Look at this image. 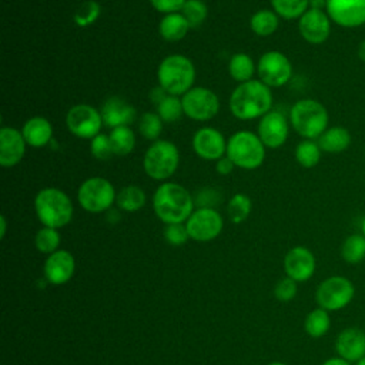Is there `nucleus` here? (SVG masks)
I'll use <instances>...</instances> for the list:
<instances>
[{
    "mask_svg": "<svg viewBox=\"0 0 365 365\" xmlns=\"http://www.w3.org/2000/svg\"><path fill=\"white\" fill-rule=\"evenodd\" d=\"M192 198L180 184H161L153 198L155 215L165 224H180L192 214Z\"/></svg>",
    "mask_w": 365,
    "mask_h": 365,
    "instance_id": "f257e3e1",
    "label": "nucleus"
},
{
    "mask_svg": "<svg viewBox=\"0 0 365 365\" xmlns=\"http://www.w3.org/2000/svg\"><path fill=\"white\" fill-rule=\"evenodd\" d=\"M272 104V96L267 84L250 80L240 84L231 94V113L241 120H250L267 114Z\"/></svg>",
    "mask_w": 365,
    "mask_h": 365,
    "instance_id": "f03ea898",
    "label": "nucleus"
},
{
    "mask_svg": "<svg viewBox=\"0 0 365 365\" xmlns=\"http://www.w3.org/2000/svg\"><path fill=\"white\" fill-rule=\"evenodd\" d=\"M289 120L294 130L305 140H315L328 128L327 108L311 98L297 101L291 108Z\"/></svg>",
    "mask_w": 365,
    "mask_h": 365,
    "instance_id": "7ed1b4c3",
    "label": "nucleus"
},
{
    "mask_svg": "<svg viewBox=\"0 0 365 365\" xmlns=\"http://www.w3.org/2000/svg\"><path fill=\"white\" fill-rule=\"evenodd\" d=\"M34 208L38 220L50 228H60L68 224L73 217L70 198L57 188L41 190L34 200Z\"/></svg>",
    "mask_w": 365,
    "mask_h": 365,
    "instance_id": "20e7f679",
    "label": "nucleus"
},
{
    "mask_svg": "<svg viewBox=\"0 0 365 365\" xmlns=\"http://www.w3.org/2000/svg\"><path fill=\"white\" fill-rule=\"evenodd\" d=\"M194 78V64L180 54L165 57L158 67L160 86L171 96L185 94L191 88Z\"/></svg>",
    "mask_w": 365,
    "mask_h": 365,
    "instance_id": "39448f33",
    "label": "nucleus"
},
{
    "mask_svg": "<svg viewBox=\"0 0 365 365\" xmlns=\"http://www.w3.org/2000/svg\"><path fill=\"white\" fill-rule=\"evenodd\" d=\"M227 157L234 165L241 168H257L262 164L265 157L264 144L255 134L250 131H238L228 140Z\"/></svg>",
    "mask_w": 365,
    "mask_h": 365,
    "instance_id": "423d86ee",
    "label": "nucleus"
},
{
    "mask_svg": "<svg viewBox=\"0 0 365 365\" xmlns=\"http://www.w3.org/2000/svg\"><path fill=\"white\" fill-rule=\"evenodd\" d=\"M355 297L354 282L344 275H332L319 282L315 291V301L319 308L328 312L348 307Z\"/></svg>",
    "mask_w": 365,
    "mask_h": 365,
    "instance_id": "0eeeda50",
    "label": "nucleus"
},
{
    "mask_svg": "<svg viewBox=\"0 0 365 365\" xmlns=\"http://www.w3.org/2000/svg\"><path fill=\"white\" fill-rule=\"evenodd\" d=\"M178 150L167 141L158 140L153 143L144 155V170L154 180H165L174 174L178 165Z\"/></svg>",
    "mask_w": 365,
    "mask_h": 365,
    "instance_id": "6e6552de",
    "label": "nucleus"
},
{
    "mask_svg": "<svg viewBox=\"0 0 365 365\" xmlns=\"http://www.w3.org/2000/svg\"><path fill=\"white\" fill-rule=\"evenodd\" d=\"M78 202L88 212H101L111 207L115 194L110 181L101 177L86 180L78 188Z\"/></svg>",
    "mask_w": 365,
    "mask_h": 365,
    "instance_id": "1a4fd4ad",
    "label": "nucleus"
},
{
    "mask_svg": "<svg viewBox=\"0 0 365 365\" xmlns=\"http://www.w3.org/2000/svg\"><path fill=\"white\" fill-rule=\"evenodd\" d=\"M184 113L194 120L204 121L212 118L220 108L218 97L208 88L194 87L190 88L182 97Z\"/></svg>",
    "mask_w": 365,
    "mask_h": 365,
    "instance_id": "9d476101",
    "label": "nucleus"
},
{
    "mask_svg": "<svg viewBox=\"0 0 365 365\" xmlns=\"http://www.w3.org/2000/svg\"><path fill=\"white\" fill-rule=\"evenodd\" d=\"M66 123L74 135L81 138H94L100 134L103 118L94 107L88 104H77L68 110Z\"/></svg>",
    "mask_w": 365,
    "mask_h": 365,
    "instance_id": "9b49d317",
    "label": "nucleus"
},
{
    "mask_svg": "<svg viewBox=\"0 0 365 365\" xmlns=\"http://www.w3.org/2000/svg\"><path fill=\"white\" fill-rule=\"evenodd\" d=\"M185 227L190 238L195 241H211L221 232L222 218L215 210L202 207L190 215Z\"/></svg>",
    "mask_w": 365,
    "mask_h": 365,
    "instance_id": "f8f14e48",
    "label": "nucleus"
},
{
    "mask_svg": "<svg viewBox=\"0 0 365 365\" xmlns=\"http://www.w3.org/2000/svg\"><path fill=\"white\" fill-rule=\"evenodd\" d=\"M325 11L331 21L345 29L365 24V0H327Z\"/></svg>",
    "mask_w": 365,
    "mask_h": 365,
    "instance_id": "ddd939ff",
    "label": "nucleus"
},
{
    "mask_svg": "<svg viewBox=\"0 0 365 365\" xmlns=\"http://www.w3.org/2000/svg\"><path fill=\"white\" fill-rule=\"evenodd\" d=\"M258 76L264 84L271 87L284 86L292 73L289 60L278 51L265 53L258 63Z\"/></svg>",
    "mask_w": 365,
    "mask_h": 365,
    "instance_id": "4468645a",
    "label": "nucleus"
},
{
    "mask_svg": "<svg viewBox=\"0 0 365 365\" xmlns=\"http://www.w3.org/2000/svg\"><path fill=\"white\" fill-rule=\"evenodd\" d=\"M302 38L311 44H322L331 34V19L327 11L319 9H308L298 23Z\"/></svg>",
    "mask_w": 365,
    "mask_h": 365,
    "instance_id": "2eb2a0df",
    "label": "nucleus"
},
{
    "mask_svg": "<svg viewBox=\"0 0 365 365\" xmlns=\"http://www.w3.org/2000/svg\"><path fill=\"white\" fill-rule=\"evenodd\" d=\"M315 257L307 247L291 248L284 258V269L287 277L297 282L308 281L315 272Z\"/></svg>",
    "mask_w": 365,
    "mask_h": 365,
    "instance_id": "dca6fc26",
    "label": "nucleus"
},
{
    "mask_svg": "<svg viewBox=\"0 0 365 365\" xmlns=\"http://www.w3.org/2000/svg\"><path fill=\"white\" fill-rule=\"evenodd\" d=\"M338 356L354 364L365 356V331L358 327L342 329L335 339Z\"/></svg>",
    "mask_w": 365,
    "mask_h": 365,
    "instance_id": "f3484780",
    "label": "nucleus"
},
{
    "mask_svg": "<svg viewBox=\"0 0 365 365\" xmlns=\"http://www.w3.org/2000/svg\"><path fill=\"white\" fill-rule=\"evenodd\" d=\"M258 135L262 144L269 148L282 145L288 137L287 118L278 111L267 113L258 124Z\"/></svg>",
    "mask_w": 365,
    "mask_h": 365,
    "instance_id": "a211bd4d",
    "label": "nucleus"
},
{
    "mask_svg": "<svg viewBox=\"0 0 365 365\" xmlns=\"http://www.w3.org/2000/svg\"><path fill=\"white\" fill-rule=\"evenodd\" d=\"M76 269L73 255L66 250H57L44 262V275L48 282L61 285L67 282Z\"/></svg>",
    "mask_w": 365,
    "mask_h": 365,
    "instance_id": "6ab92c4d",
    "label": "nucleus"
},
{
    "mask_svg": "<svg viewBox=\"0 0 365 365\" xmlns=\"http://www.w3.org/2000/svg\"><path fill=\"white\" fill-rule=\"evenodd\" d=\"M192 147L194 151L205 160H220L221 155L227 151L222 134L211 127L201 128L195 133L192 138Z\"/></svg>",
    "mask_w": 365,
    "mask_h": 365,
    "instance_id": "aec40b11",
    "label": "nucleus"
},
{
    "mask_svg": "<svg viewBox=\"0 0 365 365\" xmlns=\"http://www.w3.org/2000/svg\"><path fill=\"white\" fill-rule=\"evenodd\" d=\"M26 140L20 131L11 127L0 130V164L3 167L16 165L24 155Z\"/></svg>",
    "mask_w": 365,
    "mask_h": 365,
    "instance_id": "412c9836",
    "label": "nucleus"
},
{
    "mask_svg": "<svg viewBox=\"0 0 365 365\" xmlns=\"http://www.w3.org/2000/svg\"><path fill=\"white\" fill-rule=\"evenodd\" d=\"M135 110L133 106L121 100L120 97H110L101 108V118L107 127L115 128L128 125L134 121Z\"/></svg>",
    "mask_w": 365,
    "mask_h": 365,
    "instance_id": "4be33fe9",
    "label": "nucleus"
},
{
    "mask_svg": "<svg viewBox=\"0 0 365 365\" xmlns=\"http://www.w3.org/2000/svg\"><path fill=\"white\" fill-rule=\"evenodd\" d=\"M351 133L348 128L335 125L327 128L319 137H318V145L322 151L331 153V154H338L345 151L351 145Z\"/></svg>",
    "mask_w": 365,
    "mask_h": 365,
    "instance_id": "5701e85b",
    "label": "nucleus"
},
{
    "mask_svg": "<svg viewBox=\"0 0 365 365\" xmlns=\"http://www.w3.org/2000/svg\"><path fill=\"white\" fill-rule=\"evenodd\" d=\"M26 143L31 147H43L46 145L53 134L50 123L43 117L30 118L21 131Z\"/></svg>",
    "mask_w": 365,
    "mask_h": 365,
    "instance_id": "b1692460",
    "label": "nucleus"
},
{
    "mask_svg": "<svg viewBox=\"0 0 365 365\" xmlns=\"http://www.w3.org/2000/svg\"><path fill=\"white\" fill-rule=\"evenodd\" d=\"M190 29L188 21L182 14L170 13L160 21V34L168 41L181 40Z\"/></svg>",
    "mask_w": 365,
    "mask_h": 365,
    "instance_id": "393cba45",
    "label": "nucleus"
},
{
    "mask_svg": "<svg viewBox=\"0 0 365 365\" xmlns=\"http://www.w3.org/2000/svg\"><path fill=\"white\" fill-rule=\"evenodd\" d=\"M331 328V317L329 312L324 308L312 309L304 321V329L311 338L324 336Z\"/></svg>",
    "mask_w": 365,
    "mask_h": 365,
    "instance_id": "a878e982",
    "label": "nucleus"
},
{
    "mask_svg": "<svg viewBox=\"0 0 365 365\" xmlns=\"http://www.w3.org/2000/svg\"><path fill=\"white\" fill-rule=\"evenodd\" d=\"M341 258L349 265L362 262L365 259V237L362 234L348 235L341 245Z\"/></svg>",
    "mask_w": 365,
    "mask_h": 365,
    "instance_id": "bb28decb",
    "label": "nucleus"
},
{
    "mask_svg": "<svg viewBox=\"0 0 365 365\" xmlns=\"http://www.w3.org/2000/svg\"><path fill=\"white\" fill-rule=\"evenodd\" d=\"M113 153L115 155H127L133 151L135 144L134 133L128 125H121L113 128V131L108 135Z\"/></svg>",
    "mask_w": 365,
    "mask_h": 365,
    "instance_id": "cd10ccee",
    "label": "nucleus"
},
{
    "mask_svg": "<svg viewBox=\"0 0 365 365\" xmlns=\"http://www.w3.org/2000/svg\"><path fill=\"white\" fill-rule=\"evenodd\" d=\"M117 205L128 212L140 210L145 204V194L144 191L137 185H128L124 187L115 197Z\"/></svg>",
    "mask_w": 365,
    "mask_h": 365,
    "instance_id": "c85d7f7f",
    "label": "nucleus"
},
{
    "mask_svg": "<svg viewBox=\"0 0 365 365\" xmlns=\"http://www.w3.org/2000/svg\"><path fill=\"white\" fill-rule=\"evenodd\" d=\"M321 148L317 141L314 140H304L301 141L295 148V158L297 161L305 167L312 168L315 167L321 160Z\"/></svg>",
    "mask_w": 365,
    "mask_h": 365,
    "instance_id": "c756f323",
    "label": "nucleus"
},
{
    "mask_svg": "<svg viewBox=\"0 0 365 365\" xmlns=\"http://www.w3.org/2000/svg\"><path fill=\"white\" fill-rule=\"evenodd\" d=\"M275 13L287 20L301 17L309 6V0H271Z\"/></svg>",
    "mask_w": 365,
    "mask_h": 365,
    "instance_id": "7c9ffc66",
    "label": "nucleus"
},
{
    "mask_svg": "<svg viewBox=\"0 0 365 365\" xmlns=\"http://www.w3.org/2000/svg\"><path fill=\"white\" fill-rule=\"evenodd\" d=\"M230 74L234 80L237 81H250L251 80V76L254 73V64H252V60L251 57H248L247 54H234L230 60Z\"/></svg>",
    "mask_w": 365,
    "mask_h": 365,
    "instance_id": "2f4dec72",
    "label": "nucleus"
},
{
    "mask_svg": "<svg viewBox=\"0 0 365 365\" xmlns=\"http://www.w3.org/2000/svg\"><path fill=\"white\" fill-rule=\"evenodd\" d=\"M278 27V17L274 11L261 10L251 17V29L258 36H269Z\"/></svg>",
    "mask_w": 365,
    "mask_h": 365,
    "instance_id": "473e14b6",
    "label": "nucleus"
},
{
    "mask_svg": "<svg viewBox=\"0 0 365 365\" xmlns=\"http://www.w3.org/2000/svg\"><path fill=\"white\" fill-rule=\"evenodd\" d=\"M34 244L40 252L53 254L54 251H57V247L60 244V234L56 228L44 227L36 234Z\"/></svg>",
    "mask_w": 365,
    "mask_h": 365,
    "instance_id": "72a5a7b5",
    "label": "nucleus"
},
{
    "mask_svg": "<svg viewBox=\"0 0 365 365\" xmlns=\"http://www.w3.org/2000/svg\"><path fill=\"white\" fill-rule=\"evenodd\" d=\"M227 211L232 222H242L251 211V200L245 194H235L230 200Z\"/></svg>",
    "mask_w": 365,
    "mask_h": 365,
    "instance_id": "f704fd0d",
    "label": "nucleus"
},
{
    "mask_svg": "<svg viewBox=\"0 0 365 365\" xmlns=\"http://www.w3.org/2000/svg\"><path fill=\"white\" fill-rule=\"evenodd\" d=\"M181 10L190 27H198L207 17V6L201 0H187Z\"/></svg>",
    "mask_w": 365,
    "mask_h": 365,
    "instance_id": "c9c22d12",
    "label": "nucleus"
},
{
    "mask_svg": "<svg viewBox=\"0 0 365 365\" xmlns=\"http://www.w3.org/2000/svg\"><path fill=\"white\" fill-rule=\"evenodd\" d=\"M182 111V101L174 96H165L158 101V115L167 123L178 120Z\"/></svg>",
    "mask_w": 365,
    "mask_h": 365,
    "instance_id": "e433bc0d",
    "label": "nucleus"
},
{
    "mask_svg": "<svg viewBox=\"0 0 365 365\" xmlns=\"http://www.w3.org/2000/svg\"><path fill=\"white\" fill-rule=\"evenodd\" d=\"M161 117L154 113L143 114L140 120V133L147 140H155L161 133Z\"/></svg>",
    "mask_w": 365,
    "mask_h": 365,
    "instance_id": "4c0bfd02",
    "label": "nucleus"
},
{
    "mask_svg": "<svg viewBox=\"0 0 365 365\" xmlns=\"http://www.w3.org/2000/svg\"><path fill=\"white\" fill-rule=\"evenodd\" d=\"M297 291H298V287H297V281L287 277V278H282L277 282L275 288H274V295L278 301H282V302H288L291 299L295 298L297 295Z\"/></svg>",
    "mask_w": 365,
    "mask_h": 365,
    "instance_id": "58836bf2",
    "label": "nucleus"
},
{
    "mask_svg": "<svg viewBox=\"0 0 365 365\" xmlns=\"http://www.w3.org/2000/svg\"><path fill=\"white\" fill-rule=\"evenodd\" d=\"M91 153L98 160H108L114 153L111 148L110 138L104 134H97L91 141Z\"/></svg>",
    "mask_w": 365,
    "mask_h": 365,
    "instance_id": "ea45409f",
    "label": "nucleus"
},
{
    "mask_svg": "<svg viewBox=\"0 0 365 365\" xmlns=\"http://www.w3.org/2000/svg\"><path fill=\"white\" fill-rule=\"evenodd\" d=\"M164 237L168 244L171 245H181L188 240V231L187 227L180 224H167L164 230Z\"/></svg>",
    "mask_w": 365,
    "mask_h": 365,
    "instance_id": "a19ab883",
    "label": "nucleus"
},
{
    "mask_svg": "<svg viewBox=\"0 0 365 365\" xmlns=\"http://www.w3.org/2000/svg\"><path fill=\"white\" fill-rule=\"evenodd\" d=\"M100 13V7L96 1H87L76 13V23L80 26H87L88 23L94 21Z\"/></svg>",
    "mask_w": 365,
    "mask_h": 365,
    "instance_id": "79ce46f5",
    "label": "nucleus"
},
{
    "mask_svg": "<svg viewBox=\"0 0 365 365\" xmlns=\"http://www.w3.org/2000/svg\"><path fill=\"white\" fill-rule=\"evenodd\" d=\"M155 10L161 13H174L177 10H181L187 0H150Z\"/></svg>",
    "mask_w": 365,
    "mask_h": 365,
    "instance_id": "37998d69",
    "label": "nucleus"
},
{
    "mask_svg": "<svg viewBox=\"0 0 365 365\" xmlns=\"http://www.w3.org/2000/svg\"><path fill=\"white\" fill-rule=\"evenodd\" d=\"M217 171L220 173V174H228V173H231L232 171V168H234V163L228 158V157H225V158H220L218 160V163H217Z\"/></svg>",
    "mask_w": 365,
    "mask_h": 365,
    "instance_id": "c03bdc74",
    "label": "nucleus"
},
{
    "mask_svg": "<svg viewBox=\"0 0 365 365\" xmlns=\"http://www.w3.org/2000/svg\"><path fill=\"white\" fill-rule=\"evenodd\" d=\"M321 365H351V362L345 361L341 356H334V358H328L327 361H324Z\"/></svg>",
    "mask_w": 365,
    "mask_h": 365,
    "instance_id": "a18cd8bd",
    "label": "nucleus"
},
{
    "mask_svg": "<svg viewBox=\"0 0 365 365\" xmlns=\"http://www.w3.org/2000/svg\"><path fill=\"white\" fill-rule=\"evenodd\" d=\"M327 7V0H309V9H325Z\"/></svg>",
    "mask_w": 365,
    "mask_h": 365,
    "instance_id": "49530a36",
    "label": "nucleus"
},
{
    "mask_svg": "<svg viewBox=\"0 0 365 365\" xmlns=\"http://www.w3.org/2000/svg\"><path fill=\"white\" fill-rule=\"evenodd\" d=\"M358 57L362 63H365V38L358 46Z\"/></svg>",
    "mask_w": 365,
    "mask_h": 365,
    "instance_id": "de8ad7c7",
    "label": "nucleus"
},
{
    "mask_svg": "<svg viewBox=\"0 0 365 365\" xmlns=\"http://www.w3.org/2000/svg\"><path fill=\"white\" fill-rule=\"evenodd\" d=\"M0 222H1V232H0V235H1V238H3L4 234H6V218L1 217V218H0Z\"/></svg>",
    "mask_w": 365,
    "mask_h": 365,
    "instance_id": "09e8293b",
    "label": "nucleus"
},
{
    "mask_svg": "<svg viewBox=\"0 0 365 365\" xmlns=\"http://www.w3.org/2000/svg\"><path fill=\"white\" fill-rule=\"evenodd\" d=\"M361 234L365 237V217L361 221Z\"/></svg>",
    "mask_w": 365,
    "mask_h": 365,
    "instance_id": "8fccbe9b",
    "label": "nucleus"
},
{
    "mask_svg": "<svg viewBox=\"0 0 365 365\" xmlns=\"http://www.w3.org/2000/svg\"><path fill=\"white\" fill-rule=\"evenodd\" d=\"M354 365H365V356H364V358H361L359 361L354 362Z\"/></svg>",
    "mask_w": 365,
    "mask_h": 365,
    "instance_id": "3c124183",
    "label": "nucleus"
},
{
    "mask_svg": "<svg viewBox=\"0 0 365 365\" xmlns=\"http://www.w3.org/2000/svg\"><path fill=\"white\" fill-rule=\"evenodd\" d=\"M268 365H287V364H284V362H271Z\"/></svg>",
    "mask_w": 365,
    "mask_h": 365,
    "instance_id": "603ef678",
    "label": "nucleus"
}]
</instances>
